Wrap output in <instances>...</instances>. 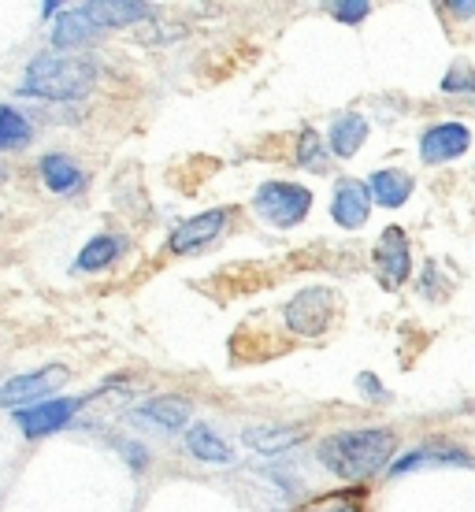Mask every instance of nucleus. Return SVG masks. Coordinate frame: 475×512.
Segmentation results:
<instances>
[{"instance_id": "nucleus-1", "label": "nucleus", "mask_w": 475, "mask_h": 512, "mask_svg": "<svg viewBox=\"0 0 475 512\" xmlns=\"http://www.w3.org/2000/svg\"><path fill=\"white\" fill-rule=\"evenodd\" d=\"M398 449V438L386 427H368V431H338V435L320 442V461L323 468L346 483H364L375 472H383L390 457Z\"/></svg>"}, {"instance_id": "nucleus-2", "label": "nucleus", "mask_w": 475, "mask_h": 512, "mask_svg": "<svg viewBox=\"0 0 475 512\" xmlns=\"http://www.w3.org/2000/svg\"><path fill=\"white\" fill-rule=\"evenodd\" d=\"M97 82V64L82 52H41L30 60L19 93L38 101H82Z\"/></svg>"}, {"instance_id": "nucleus-3", "label": "nucleus", "mask_w": 475, "mask_h": 512, "mask_svg": "<svg viewBox=\"0 0 475 512\" xmlns=\"http://www.w3.org/2000/svg\"><path fill=\"white\" fill-rule=\"evenodd\" d=\"M312 208V193L297 182H264L253 197V212H257L268 227H279V231H290L301 219L309 216Z\"/></svg>"}, {"instance_id": "nucleus-4", "label": "nucleus", "mask_w": 475, "mask_h": 512, "mask_svg": "<svg viewBox=\"0 0 475 512\" xmlns=\"http://www.w3.org/2000/svg\"><path fill=\"white\" fill-rule=\"evenodd\" d=\"M338 316V294L331 286H305L301 294H294L283 308L286 327L301 338H320Z\"/></svg>"}, {"instance_id": "nucleus-5", "label": "nucleus", "mask_w": 475, "mask_h": 512, "mask_svg": "<svg viewBox=\"0 0 475 512\" xmlns=\"http://www.w3.org/2000/svg\"><path fill=\"white\" fill-rule=\"evenodd\" d=\"M227 223H231V208H208V212H201V216L179 223V227L171 231V238H167V249H171L175 256L201 253V249H208L219 234L227 231Z\"/></svg>"}, {"instance_id": "nucleus-6", "label": "nucleus", "mask_w": 475, "mask_h": 512, "mask_svg": "<svg viewBox=\"0 0 475 512\" xmlns=\"http://www.w3.org/2000/svg\"><path fill=\"white\" fill-rule=\"evenodd\" d=\"M82 405H86L82 397H52V401H38L30 409H19L15 412V423L23 427L26 438H45V435H56L60 427H67V423L75 420Z\"/></svg>"}, {"instance_id": "nucleus-7", "label": "nucleus", "mask_w": 475, "mask_h": 512, "mask_svg": "<svg viewBox=\"0 0 475 512\" xmlns=\"http://www.w3.org/2000/svg\"><path fill=\"white\" fill-rule=\"evenodd\" d=\"M375 271L386 290H398L401 282L409 279L412 256H409V238L401 227H386L379 245H375Z\"/></svg>"}, {"instance_id": "nucleus-8", "label": "nucleus", "mask_w": 475, "mask_h": 512, "mask_svg": "<svg viewBox=\"0 0 475 512\" xmlns=\"http://www.w3.org/2000/svg\"><path fill=\"white\" fill-rule=\"evenodd\" d=\"M64 368H41V372L12 375L8 383H0V409H12V405H38V397H45L56 383H64Z\"/></svg>"}, {"instance_id": "nucleus-9", "label": "nucleus", "mask_w": 475, "mask_h": 512, "mask_svg": "<svg viewBox=\"0 0 475 512\" xmlns=\"http://www.w3.org/2000/svg\"><path fill=\"white\" fill-rule=\"evenodd\" d=\"M368 212H372V190H368V182L338 179V186H334V201H331L334 223L346 227V231H357V227L368 223Z\"/></svg>"}, {"instance_id": "nucleus-10", "label": "nucleus", "mask_w": 475, "mask_h": 512, "mask_svg": "<svg viewBox=\"0 0 475 512\" xmlns=\"http://www.w3.org/2000/svg\"><path fill=\"white\" fill-rule=\"evenodd\" d=\"M38 175H41V182H45V190L56 193V197H75V193L86 190V167L67 153H45L41 156Z\"/></svg>"}, {"instance_id": "nucleus-11", "label": "nucleus", "mask_w": 475, "mask_h": 512, "mask_svg": "<svg viewBox=\"0 0 475 512\" xmlns=\"http://www.w3.org/2000/svg\"><path fill=\"white\" fill-rule=\"evenodd\" d=\"M468 145H472V130L464 123H438L420 138V156H424V164H446V160L468 153Z\"/></svg>"}, {"instance_id": "nucleus-12", "label": "nucleus", "mask_w": 475, "mask_h": 512, "mask_svg": "<svg viewBox=\"0 0 475 512\" xmlns=\"http://www.w3.org/2000/svg\"><path fill=\"white\" fill-rule=\"evenodd\" d=\"M190 412L193 405L186 397H153V401H145L142 409L130 412V420L149 423V427L164 431V435H175L182 427H190Z\"/></svg>"}, {"instance_id": "nucleus-13", "label": "nucleus", "mask_w": 475, "mask_h": 512, "mask_svg": "<svg viewBox=\"0 0 475 512\" xmlns=\"http://www.w3.org/2000/svg\"><path fill=\"white\" fill-rule=\"evenodd\" d=\"M153 12H156L153 4H142V0H90V4H82V15H86L97 30L142 23V19H149Z\"/></svg>"}, {"instance_id": "nucleus-14", "label": "nucleus", "mask_w": 475, "mask_h": 512, "mask_svg": "<svg viewBox=\"0 0 475 512\" xmlns=\"http://www.w3.org/2000/svg\"><path fill=\"white\" fill-rule=\"evenodd\" d=\"M127 238L123 234H97V238H90V242L82 245V253H78L75 260V271L78 275H86V271H104V268H112L119 256L127 253Z\"/></svg>"}, {"instance_id": "nucleus-15", "label": "nucleus", "mask_w": 475, "mask_h": 512, "mask_svg": "<svg viewBox=\"0 0 475 512\" xmlns=\"http://www.w3.org/2000/svg\"><path fill=\"white\" fill-rule=\"evenodd\" d=\"M186 449H190L193 461L201 464H231L234 461V449L227 446V438L212 431L208 423H193L186 427Z\"/></svg>"}, {"instance_id": "nucleus-16", "label": "nucleus", "mask_w": 475, "mask_h": 512, "mask_svg": "<svg viewBox=\"0 0 475 512\" xmlns=\"http://www.w3.org/2000/svg\"><path fill=\"white\" fill-rule=\"evenodd\" d=\"M364 138H368V119L357 116V112H346V116H338L331 123V134H327V145H331L334 156H342V160H349V156L360 153V145H364Z\"/></svg>"}, {"instance_id": "nucleus-17", "label": "nucleus", "mask_w": 475, "mask_h": 512, "mask_svg": "<svg viewBox=\"0 0 475 512\" xmlns=\"http://www.w3.org/2000/svg\"><path fill=\"white\" fill-rule=\"evenodd\" d=\"M368 190H372V201L383 208H401L412 197V175L405 171H394V167H383L368 179Z\"/></svg>"}, {"instance_id": "nucleus-18", "label": "nucleus", "mask_w": 475, "mask_h": 512, "mask_svg": "<svg viewBox=\"0 0 475 512\" xmlns=\"http://www.w3.org/2000/svg\"><path fill=\"white\" fill-rule=\"evenodd\" d=\"M242 442L249 449L271 457V453H283V449L297 446V442H301V431H297V427H279V423H271V427H245Z\"/></svg>"}, {"instance_id": "nucleus-19", "label": "nucleus", "mask_w": 475, "mask_h": 512, "mask_svg": "<svg viewBox=\"0 0 475 512\" xmlns=\"http://www.w3.org/2000/svg\"><path fill=\"white\" fill-rule=\"evenodd\" d=\"M93 34H97V26L82 15V8H75V12H64L56 19V26H52V45L56 49H82Z\"/></svg>"}, {"instance_id": "nucleus-20", "label": "nucleus", "mask_w": 475, "mask_h": 512, "mask_svg": "<svg viewBox=\"0 0 475 512\" xmlns=\"http://www.w3.org/2000/svg\"><path fill=\"white\" fill-rule=\"evenodd\" d=\"M364 509H368V490L349 487V490L323 494V498H312L309 505H301L297 512H364Z\"/></svg>"}, {"instance_id": "nucleus-21", "label": "nucleus", "mask_w": 475, "mask_h": 512, "mask_svg": "<svg viewBox=\"0 0 475 512\" xmlns=\"http://www.w3.org/2000/svg\"><path fill=\"white\" fill-rule=\"evenodd\" d=\"M30 138H34V130H30V123L23 119V112L12 108V104H0V153L23 149Z\"/></svg>"}, {"instance_id": "nucleus-22", "label": "nucleus", "mask_w": 475, "mask_h": 512, "mask_svg": "<svg viewBox=\"0 0 475 512\" xmlns=\"http://www.w3.org/2000/svg\"><path fill=\"white\" fill-rule=\"evenodd\" d=\"M297 164L305 167V171H327L331 167V153H327V145L316 130H301V138H297Z\"/></svg>"}, {"instance_id": "nucleus-23", "label": "nucleus", "mask_w": 475, "mask_h": 512, "mask_svg": "<svg viewBox=\"0 0 475 512\" xmlns=\"http://www.w3.org/2000/svg\"><path fill=\"white\" fill-rule=\"evenodd\" d=\"M442 90L446 93H472L475 97V71L472 67H464V64L450 67V75L442 78Z\"/></svg>"}, {"instance_id": "nucleus-24", "label": "nucleus", "mask_w": 475, "mask_h": 512, "mask_svg": "<svg viewBox=\"0 0 475 512\" xmlns=\"http://www.w3.org/2000/svg\"><path fill=\"white\" fill-rule=\"evenodd\" d=\"M331 15L342 23H360L372 15V4L368 0H342V4H331Z\"/></svg>"}, {"instance_id": "nucleus-25", "label": "nucleus", "mask_w": 475, "mask_h": 512, "mask_svg": "<svg viewBox=\"0 0 475 512\" xmlns=\"http://www.w3.org/2000/svg\"><path fill=\"white\" fill-rule=\"evenodd\" d=\"M119 449H123V453L130 457V468H138V472H142L145 464H149V453H145L142 446H134V442H123Z\"/></svg>"}, {"instance_id": "nucleus-26", "label": "nucleus", "mask_w": 475, "mask_h": 512, "mask_svg": "<svg viewBox=\"0 0 475 512\" xmlns=\"http://www.w3.org/2000/svg\"><path fill=\"white\" fill-rule=\"evenodd\" d=\"M357 383H360V390H364V394H372V397H386V390H383V386H379V379H375V375H360Z\"/></svg>"}, {"instance_id": "nucleus-27", "label": "nucleus", "mask_w": 475, "mask_h": 512, "mask_svg": "<svg viewBox=\"0 0 475 512\" xmlns=\"http://www.w3.org/2000/svg\"><path fill=\"white\" fill-rule=\"evenodd\" d=\"M450 12L453 15H475V4L472 0H450Z\"/></svg>"}, {"instance_id": "nucleus-28", "label": "nucleus", "mask_w": 475, "mask_h": 512, "mask_svg": "<svg viewBox=\"0 0 475 512\" xmlns=\"http://www.w3.org/2000/svg\"><path fill=\"white\" fill-rule=\"evenodd\" d=\"M4 179H8V167L0 164V182H4Z\"/></svg>"}]
</instances>
